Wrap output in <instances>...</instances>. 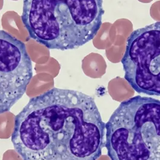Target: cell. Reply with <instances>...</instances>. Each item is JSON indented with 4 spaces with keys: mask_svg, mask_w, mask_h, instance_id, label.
Here are the masks:
<instances>
[{
    "mask_svg": "<svg viewBox=\"0 0 160 160\" xmlns=\"http://www.w3.org/2000/svg\"><path fill=\"white\" fill-rule=\"evenodd\" d=\"M105 137L93 98L54 88L30 99L16 115L12 142L22 160H97Z\"/></svg>",
    "mask_w": 160,
    "mask_h": 160,
    "instance_id": "6da1fadb",
    "label": "cell"
},
{
    "mask_svg": "<svg viewBox=\"0 0 160 160\" xmlns=\"http://www.w3.org/2000/svg\"><path fill=\"white\" fill-rule=\"evenodd\" d=\"M104 14L103 0H23L21 19L31 39L64 51L92 40Z\"/></svg>",
    "mask_w": 160,
    "mask_h": 160,
    "instance_id": "7a4b0ae2",
    "label": "cell"
},
{
    "mask_svg": "<svg viewBox=\"0 0 160 160\" xmlns=\"http://www.w3.org/2000/svg\"><path fill=\"white\" fill-rule=\"evenodd\" d=\"M111 160H160V100L136 96L120 103L105 123Z\"/></svg>",
    "mask_w": 160,
    "mask_h": 160,
    "instance_id": "3957f363",
    "label": "cell"
},
{
    "mask_svg": "<svg viewBox=\"0 0 160 160\" xmlns=\"http://www.w3.org/2000/svg\"><path fill=\"white\" fill-rule=\"evenodd\" d=\"M121 63L125 79L136 92L160 97V22L131 32Z\"/></svg>",
    "mask_w": 160,
    "mask_h": 160,
    "instance_id": "277c9868",
    "label": "cell"
},
{
    "mask_svg": "<svg viewBox=\"0 0 160 160\" xmlns=\"http://www.w3.org/2000/svg\"><path fill=\"white\" fill-rule=\"evenodd\" d=\"M32 77V62L25 44L0 30V114L24 96Z\"/></svg>",
    "mask_w": 160,
    "mask_h": 160,
    "instance_id": "5b68a950",
    "label": "cell"
}]
</instances>
